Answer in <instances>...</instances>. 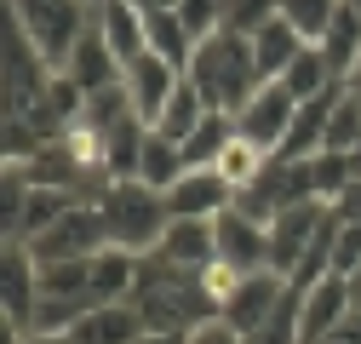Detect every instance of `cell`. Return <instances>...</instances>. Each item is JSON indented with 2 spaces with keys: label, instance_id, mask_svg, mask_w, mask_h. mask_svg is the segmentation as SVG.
Instances as JSON below:
<instances>
[{
  "label": "cell",
  "instance_id": "cell-1",
  "mask_svg": "<svg viewBox=\"0 0 361 344\" xmlns=\"http://www.w3.org/2000/svg\"><path fill=\"white\" fill-rule=\"evenodd\" d=\"M132 305H138V316H144L149 333H195L201 321L218 316V310H212V298L201 293V276L166 264L161 252L144 258L138 287H132Z\"/></svg>",
  "mask_w": 361,
  "mask_h": 344
},
{
  "label": "cell",
  "instance_id": "cell-2",
  "mask_svg": "<svg viewBox=\"0 0 361 344\" xmlns=\"http://www.w3.org/2000/svg\"><path fill=\"white\" fill-rule=\"evenodd\" d=\"M190 80H195V92L207 98L212 115H241L247 98L264 86L258 58H252V35L218 29L212 40H201L195 58H190Z\"/></svg>",
  "mask_w": 361,
  "mask_h": 344
},
{
  "label": "cell",
  "instance_id": "cell-3",
  "mask_svg": "<svg viewBox=\"0 0 361 344\" xmlns=\"http://www.w3.org/2000/svg\"><path fill=\"white\" fill-rule=\"evenodd\" d=\"M98 212H104L109 247L138 252V258H149V252L166 241V230H172V207H166V195H161V190H149L144 178L109 184V190H104V201H98Z\"/></svg>",
  "mask_w": 361,
  "mask_h": 344
},
{
  "label": "cell",
  "instance_id": "cell-4",
  "mask_svg": "<svg viewBox=\"0 0 361 344\" xmlns=\"http://www.w3.org/2000/svg\"><path fill=\"white\" fill-rule=\"evenodd\" d=\"M6 18L47 52L52 69H63L69 52L80 47V35L92 29L98 6H92V0H6Z\"/></svg>",
  "mask_w": 361,
  "mask_h": 344
},
{
  "label": "cell",
  "instance_id": "cell-5",
  "mask_svg": "<svg viewBox=\"0 0 361 344\" xmlns=\"http://www.w3.org/2000/svg\"><path fill=\"white\" fill-rule=\"evenodd\" d=\"M104 247H109V230H104L98 201H75L40 241H29L35 258H92V252H104Z\"/></svg>",
  "mask_w": 361,
  "mask_h": 344
},
{
  "label": "cell",
  "instance_id": "cell-6",
  "mask_svg": "<svg viewBox=\"0 0 361 344\" xmlns=\"http://www.w3.org/2000/svg\"><path fill=\"white\" fill-rule=\"evenodd\" d=\"M293 115H298V98L287 92L281 80H264L258 92L247 98V109L235 115V133L252 138V144H264L269 155H281V144H287V133H293Z\"/></svg>",
  "mask_w": 361,
  "mask_h": 344
},
{
  "label": "cell",
  "instance_id": "cell-7",
  "mask_svg": "<svg viewBox=\"0 0 361 344\" xmlns=\"http://www.w3.org/2000/svg\"><path fill=\"white\" fill-rule=\"evenodd\" d=\"M126 98H132V115L138 121H161V109L172 104V92H178V80H184V69L178 63H166V58H155V52H144V58H132L126 63Z\"/></svg>",
  "mask_w": 361,
  "mask_h": 344
},
{
  "label": "cell",
  "instance_id": "cell-8",
  "mask_svg": "<svg viewBox=\"0 0 361 344\" xmlns=\"http://www.w3.org/2000/svg\"><path fill=\"white\" fill-rule=\"evenodd\" d=\"M212 235H218V258H224V264H235L241 276L269 270V230H264V224H252L241 207L218 212V219H212Z\"/></svg>",
  "mask_w": 361,
  "mask_h": 344
},
{
  "label": "cell",
  "instance_id": "cell-9",
  "mask_svg": "<svg viewBox=\"0 0 361 344\" xmlns=\"http://www.w3.org/2000/svg\"><path fill=\"white\" fill-rule=\"evenodd\" d=\"M281 298H287V276H276V270H252V276H241V287L230 293L224 321H230V327L247 338V333H258L269 316H276Z\"/></svg>",
  "mask_w": 361,
  "mask_h": 344
},
{
  "label": "cell",
  "instance_id": "cell-10",
  "mask_svg": "<svg viewBox=\"0 0 361 344\" xmlns=\"http://www.w3.org/2000/svg\"><path fill=\"white\" fill-rule=\"evenodd\" d=\"M350 310H355V293H350V281H344V276H322L315 287H304V316H298L304 344L333 338V333L350 321Z\"/></svg>",
  "mask_w": 361,
  "mask_h": 344
},
{
  "label": "cell",
  "instance_id": "cell-11",
  "mask_svg": "<svg viewBox=\"0 0 361 344\" xmlns=\"http://www.w3.org/2000/svg\"><path fill=\"white\" fill-rule=\"evenodd\" d=\"M40 305V264L23 241H6V338H23Z\"/></svg>",
  "mask_w": 361,
  "mask_h": 344
},
{
  "label": "cell",
  "instance_id": "cell-12",
  "mask_svg": "<svg viewBox=\"0 0 361 344\" xmlns=\"http://www.w3.org/2000/svg\"><path fill=\"white\" fill-rule=\"evenodd\" d=\"M166 207H172V219H218V212L235 207V190L224 184L212 166H190L184 178L166 190Z\"/></svg>",
  "mask_w": 361,
  "mask_h": 344
},
{
  "label": "cell",
  "instance_id": "cell-13",
  "mask_svg": "<svg viewBox=\"0 0 361 344\" xmlns=\"http://www.w3.org/2000/svg\"><path fill=\"white\" fill-rule=\"evenodd\" d=\"M98 29L109 40V52L121 58V69L149 52V18L138 0H98Z\"/></svg>",
  "mask_w": 361,
  "mask_h": 344
},
{
  "label": "cell",
  "instance_id": "cell-14",
  "mask_svg": "<svg viewBox=\"0 0 361 344\" xmlns=\"http://www.w3.org/2000/svg\"><path fill=\"white\" fill-rule=\"evenodd\" d=\"M149 327H144V316H138V305L132 298H115V305H92L80 321H75V344H138Z\"/></svg>",
  "mask_w": 361,
  "mask_h": 344
},
{
  "label": "cell",
  "instance_id": "cell-15",
  "mask_svg": "<svg viewBox=\"0 0 361 344\" xmlns=\"http://www.w3.org/2000/svg\"><path fill=\"white\" fill-rule=\"evenodd\" d=\"M69 75H75V86H80V92L86 98H92V92H104V86H121V58L109 52V40H104V29H98V18H92V29H86L80 35V47L69 52V63H63Z\"/></svg>",
  "mask_w": 361,
  "mask_h": 344
},
{
  "label": "cell",
  "instance_id": "cell-16",
  "mask_svg": "<svg viewBox=\"0 0 361 344\" xmlns=\"http://www.w3.org/2000/svg\"><path fill=\"white\" fill-rule=\"evenodd\" d=\"M166 264H178V270H201V264H212L218 258V235H212V219H172V230H166V241L155 247Z\"/></svg>",
  "mask_w": 361,
  "mask_h": 344
},
{
  "label": "cell",
  "instance_id": "cell-17",
  "mask_svg": "<svg viewBox=\"0 0 361 344\" xmlns=\"http://www.w3.org/2000/svg\"><path fill=\"white\" fill-rule=\"evenodd\" d=\"M304 47H310V40H304V35H298L287 18H269V23L252 35V58H258V75H264V80H281V75L298 63V52H304Z\"/></svg>",
  "mask_w": 361,
  "mask_h": 344
},
{
  "label": "cell",
  "instance_id": "cell-18",
  "mask_svg": "<svg viewBox=\"0 0 361 344\" xmlns=\"http://www.w3.org/2000/svg\"><path fill=\"white\" fill-rule=\"evenodd\" d=\"M75 201H80L75 190H47V184H35V190H29V201H23V212H18V224L6 230V241H23V247H29V241H40V235H47V230L63 219V212L75 207Z\"/></svg>",
  "mask_w": 361,
  "mask_h": 344
},
{
  "label": "cell",
  "instance_id": "cell-19",
  "mask_svg": "<svg viewBox=\"0 0 361 344\" xmlns=\"http://www.w3.org/2000/svg\"><path fill=\"white\" fill-rule=\"evenodd\" d=\"M138 270H144V258H138V252H121V247L92 252V305L132 298V287H138Z\"/></svg>",
  "mask_w": 361,
  "mask_h": 344
},
{
  "label": "cell",
  "instance_id": "cell-20",
  "mask_svg": "<svg viewBox=\"0 0 361 344\" xmlns=\"http://www.w3.org/2000/svg\"><path fill=\"white\" fill-rule=\"evenodd\" d=\"M315 52L327 58V69H333L338 80H350V69L361 63V12L350 6V0L338 6V18L327 23V35L315 40Z\"/></svg>",
  "mask_w": 361,
  "mask_h": 344
},
{
  "label": "cell",
  "instance_id": "cell-21",
  "mask_svg": "<svg viewBox=\"0 0 361 344\" xmlns=\"http://www.w3.org/2000/svg\"><path fill=\"white\" fill-rule=\"evenodd\" d=\"M269 161H276V155H269L264 144H252V138H241V133H235L230 144H224V155L212 161V172H218V178L241 195V190H252L264 172H269Z\"/></svg>",
  "mask_w": 361,
  "mask_h": 344
},
{
  "label": "cell",
  "instance_id": "cell-22",
  "mask_svg": "<svg viewBox=\"0 0 361 344\" xmlns=\"http://www.w3.org/2000/svg\"><path fill=\"white\" fill-rule=\"evenodd\" d=\"M40 298H86L92 305V258H35Z\"/></svg>",
  "mask_w": 361,
  "mask_h": 344
},
{
  "label": "cell",
  "instance_id": "cell-23",
  "mask_svg": "<svg viewBox=\"0 0 361 344\" xmlns=\"http://www.w3.org/2000/svg\"><path fill=\"white\" fill-rule=\"evenodd\" d=\"M207 115H212V109H207V98L195 92V80L184 75V80H178V92H172V104L161 109V121H155V133H161V138H172V144H184V138L195 133V126H201Z\"/></svg>",
  "mask_w": 361,
  "mask_h": 344
},
{
  "label": "cell",
  "instance_id": "cell-24",
  "mask_svg": "<svg viewBox=\"0 0 361 344\" xmlns=\"http://www.w3.org/2000/svg\"><path fill=\"white\" fill-rule=\"evenodd\" d=\"M144 18H149V52H155V58H166V63H178V69L190 75L195 40H190L184 18H178V6H166V12H144Z\"/></svg>",
  "mask_w": 361,
  "mask_h": 344
},
{
  "label": "cell",
  "instance_id": "cell-25",
  "mask_svg": "<svg viewBox=\"0 0 361 344\" xmlns=\"http://www.w3.org/2000/svg\"><path fill=\"white\" fill-rule=\"evenodd\" d=\"M184 172H190V166H184V149H178L172 138H161L155 126H149V144H144V166H138V178H144L149 190L166 195L178 178H184Z\"/></svg>",
  "mask_w": 361,
  "mask_h": 344
},
{
  "label": "cell",
  "instance_id": "cell-26",
  "mask_svg": "<svg viewBox=\"0 0 361 344\" xmlns=\"http://www.w3.org/2000/svg\"><path fill=\"white\" fill-rule=\"evenodd\" d=\"M304 184H310L315 201H338V195L355 184V166H350V155L322 149V155H310V161H304Z\"/></svg>",
  "mask_w": 361,
  "mask_h": 344
},
{
  "label": "cell",
  "instance_id": "cell-27",
  "mask_svg": "<svg viewBox=\"0 0 361 344\" xmlns=\"http://www.w3.org/2000/svg\"><path fill=\"white\" fill-rule=\"evenodd\" d=\"M281 86H287V92L298 98V104H310V98H322V92H333V86H344L333 69H327V58L322 52H315V47H304L298 52V63L281 75Z\"/></svg>",
  "mask_w": 361,
  "mask_h": 344
},
{
  "label": "cell",
  "instance_id": "cell-28",
  "mask_svg": "<svg viewBox=\"0 0 361 344\" xmlns=\"http://www.w3.org/2000/svg\"><path fill=\"white\" fill-rule=\"evenodd\" d=\"M230 138H235V115H207L195 133L178 144V149H184V166H212V161L224 155V144H230Z\"/></svg>",
  "mask_w": 361,
  "mask_h": 344
},
{
  "label": "cell",
  "instance_id": "cell-29",
  "mask_svg": "<svg viewBox=\"0 0 361 344\" xmlns=\"http://www.w3.org/2000/svg\"><path fill=\"white\" fill-rule=\"evenodd\" d=\"M338 6H344V0H281V18L310 40V47H315V40L327 35V23L338 18Z\"/></svg>",
  "mask_w": 361,
  "mask_h": 344
},
{
  "label": "cell",
  "instance_id": "cell-30",
  "mask_svg": "<svg viewBox=\"0 0 361 344\" xmlns=\"http://www.w3.org/2000/svg\"><path fill=\"white\" fill-rule=\"evenodd\" d=\"M178 18H184L190 40L201 47V40H212L224 29V18H230V0H178Z\"/></svg>",
  "mask_w": 361,
  "mask_h": 344
},
{
  "label": "cell",
  "instance_id": "cell-31",
  "mask_svg": "<svg viewBox=\"0 0 361 344\" xmlns=\"http://www.w3.org/2000/svg\"><path fill=\"white\" fill-rule=\"evenodd\" d=\"M355 138H361V104H355L350 92H338V104H333V121H327V144H322V149H333V155H350V149H355Z\"/></svg>",
  "mask_w": 361,
  "mask_h": 344
},
{
  "label": "cell",
  "instance_id": "cell-32",
  "mask_svg": "<svg viewBox=\"0 0 361 344\" xmlns=\"http://www.w3.org/2000/svg\"><path fill=\"white\" fill-rule=\"evenodd\" d=\"M327 264H333V276H355L361 270V224H350V219H338V230H333V252H327Z\"/></svg>",
  "mask_w": 361,
  "mask_h": 344
},
{
  "label": "cell",
  "instance_id": "cell-33",
  "mask_svg": "<svg viewBox=\"0 0 361 344\" xmlns=\"http://www.w3.org/2000/svg\"><path fill=\"white\" fill-rule=\"evenodd\" d=\"M269 18H281V0H230V18H224V29H235V35H258Z\"/></svg>",
  "mask_w": 361,
  "mask_h": 344
},
{
  "label": "cell",
  "instance_id": "cell-34",
  "mask_svg": "<svg viewBox=\"0 0 361 344\" xmlns=\"http://www.w3.org/2000/svg\"><path fill=\"white\" fill-rule=\"evenodd\" d=\"M184 344H247V338H241L230 321H224V316H212V321H201V327H195Z\"/></svg>",
  "mask_w": 361,
  "mask_h": 344
},
{
  "label": "cell",
  "instance_id": "cell-35",
  "mask_svg": "<svg viewBox=\"0 0 361 344\" xmlns=\"http://www.w3.org/2000/svg\"><path fill=\"white\" fill-rule=\"evenodd\" d=\"M333 212H338V219H350V224H361V178H355V184L333 201Z\"/></svg>",
  "mask_w": 361,
  "mask_h": 344
},
{
  "label": "cell",
  "instance_id": "cell-36",
  "mask_svg": "<svg viewBox=\"0 0 361 344\" xmlns=\"http://www.w3.org/2000/svg\"><path fill=\"white\" fill-rule=\"evenodd\" d=\"M6 344H75V338H69V333H63V338H52V333H23V338H6Z\"/></svg>",
  "mask_w": 361,
  "mask_h": 344
},
{
  "label": "cell",
  "instance_id": "cell-37",
  "mask_svg": "<svg viewBox=\"0 0 361 344\" xmlns=\"http://www.w3.org/2000/svg\"><path fill=\"white\" fill-rule=\"evenodd\" d=\"M184 338H190V333H144L138 344H184Z\"/></svg>",
  "mask_w": 361,
  "mask_h": 344
},
{
  "label": "cell",
  "instance_id": "cell-38",
  "mask_svg": "<svg viewBox=\"0 0 361 344\" xmlns=\"http://www.w3.org/2000/svg\"><path fill=\"white\" fill-rule=\"evenodd\" d=\"M344 92H350V98H355V104H361V63H355V69H350V80H344Z\"/></svg>",
  "mask_w": 361,
  "mask_h": 344
},
{
  "label": "cell",
  "instance_id": "cell-39",
  "mask_svg": "<svg viewBox=\"0 0 361 344\" xmlns=\"http://www.w3.org/2000/svg\"><path fill=\"white\" fill-rule=\"evenodd\" d=\"M144 12H166V6H178V0H138Z\"/></svg>",
  "mask_w": 361,
  "mask_h": 344
},
{
  "label": "cell",
  "instance_id": "cell-40",
  "mask_svg": "<svg viewBox=\"0 0 361 344\" xmlns=\"http://www.w3.org/2000/svg\"><path fill=\"white\" fill-rule=\"evenodd\" d=\"M350 166H355V178H361V138H355V149H350Z\"/></svg>",
  "mask_w": 361,
  "mask_h": 344
},
{
  "label": "cell",
  "instance_id": "cell-41",
  "mask_svg": "<svg viewBox=\"0 0 361 344\" xmlns=\"http://www.w3.org/2000/svg\"><path fill=\"white\" fill-rule=\"evenodd\" d=\"M350 293H355V305H361V270H355V276H350Z\"/></svg>",
  "mask_w": 361,
  "mask_h": 344
},
{
  "label": "cell",
  "instance_id": "cell-42",
  "mask_svg": "<svg viewBox=\"0 0 361 344\" xmlns=\"http://www.w3.org/2000/svg\"><path fill=\"white\" fill-rule=\"evenodd\" d=\"M350 6H355V12H361V0H350Z\"/></svg>",
  "mask_w": 361,
  "mask_h": 344
},
{
  "label": "cell",
  "instance_id": "cell-43",
  "mask_svg": "<svg viewBox=\"0 0 361 344\" xmlns=\"http://www.w3.org/2000/svg\"><path fill=\"white\" fill-rule=\"evenodd\" d=\"M322 344H338V338H322Z\"/></svg>",
  "mask_w": 361,
  "mask_h": 344
},
{
  "label": "cell",
  "instance_id": "cell-44",
  "mask_svg": "<svg viewBox=\"0 0 361 344\" xmlns=\"http://www.w3.org/2000/svg\"><path fill=\"white\" fill-rule=\"evenodd\" d=\"M92 6H98V0H92Z\"/></svg>",
  "mask_w": 361,
  "mask_h": 344
}]
</instances>
